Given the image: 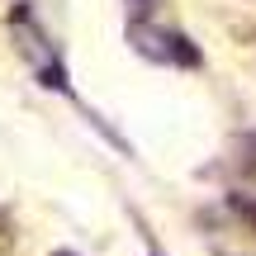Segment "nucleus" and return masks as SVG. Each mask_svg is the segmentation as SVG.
<instances>
[{"mask_svg": "<svg viewBox=\"0 0 256 256\" xmlns=\"http://www.w3.org/2000/svg\"><path fill=\"white\" fill-rule=\"evenodd\" d=\"M43 86H48V90H72V81H66V72H62V62H52V66H43Z\"/></svg>", "mask_w": 256, "mask_h": 256, "instance_id": "obj_2", "label": "nucleus"}, {"mask_svg": "<svg viewBox=\"0 0 256 256\" xmlns=\"http://www.w3.org/2000/svg\"><path fill=\"white\" fill-rule=\"evenodd\" d=\"M52 256H72V252H52Z\"/></svg>", "mask_w": 256, "mask_h": 256, "instance_id": "obj_3", "label": "nucleus"}, {"mask_svg": "<svg viewBox=\"0 0 256 256\" xmlns=\"http://www.w3.org/2000/svg\"><path fill=\"white\" fill-rule=\"evenodd\" d=\"M128 43H133L138 52L156 57V62H180V66H194V62H200V52L190 48V38H185V34H171V28L133 24V28H128Z\"/></svg>", "mask_w": 256, "mask_h": 256, "instance_id": "obj_1", "label": "nucleus"}]
</instances>
